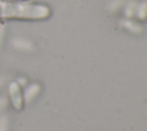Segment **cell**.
Listing matches in <instances>:
<instances>
[{
	"instance_id": "obj_1",
	"label": "cell",
	"mask_w": 147,
	"mask_h": 131,
	"mask_svg": "<svg viewBox=\"0 0 147 131\" xmlns=\"http://www.w3.org/2000/svg\"><path fill=\"white\" fill-rule=\"evenodd\" d=\"M49 14L47 7L41 5L28 3H6L3 5V17L6 18H44Z\"/></svg>"
},
{
	"instance_id": "obj_2",
	"label": "cell",
	"mask_w": 147,
	"mask_h": 131,
	"mask_svg": "<svg viewBox=\"0 0 147 131\" xmlns=\"http://www.w3.org/2000/svg\"><path fill=\"white\" fill-rule=\"evenodd\" d=\"M7 94H8V102L10 103L11 108L16 111L23 110L25 103L23 95V87L16 80H11L8 83Z\"/></svg>"
},
{
	"instance_id": "obj_3",
	"label": "cell",
	"mask_w": 147,
	"mask_h": 131,
	"mask_svg": "<svg viewBox=\"0 0 147 131\" xmlns=\"http://www.w3.org/2000/svg\"><path fill=\"white\" fill-rule=\"evenodd\" d=\"M39 92V86L38 84H31L30 86H28L25 88V91H23V95H24V102H29L31 101V99H33L37 93Z\"/></svg>"
},
{
	"instance_id": "obj_4",
	"label": "cell",
	"mask_w": 147,
	"mask_h": 131,
	"mask_svg": "<svg viewBox=\"0 0 147 131\" xmlns=\"http://www.w3.org/2000/svg\"><path fill=\"white\" fill-rule=\"evenodd\" d=\"M9 120L7 115H0V131H8Z\"/></svg>"
},
{
	"instance_id": "obj_5",
	"label": "cell",
	"mask_w": 147,
	"mask_h": 131,
	"mask_svg": "<svg viewBox=\"0 0 147 131\" xmlns=\"http://www.w3.org/2000/svg\"><path fill=\"white\" fill-rule=\"evenodd\" d=\"M8 98H5V97H0V111L5 110L8 106Z\"/></svg>"
},
{
	"instance_id": "obj_6",
	"label": "cell",
	"mask_w": 147,
	"mask_h": 131,
	"mask_svg": "<svg viewBox=\"0 0 147 131\" xmlns=\"http://www.w3.org/2000/svg\"><path fill=\"white\" fill-rule=\"evenodd\" d=\"M3 18V5L0 3V25H1V20Z\"/></svg>"
},
{
	"instance_id": "obj_7",
	"label": "cell",
	"mask_w": 147,
	"mask_h": 131,
	"mask_svg": "<svg viewBox=\"0 0 147 131\" xmlns=\"http://www.w3.org/2000/svg\"><path fill=\"white\" fill-rule=\"evenodd\" d=\"M5 31H3V26H1L0 25V45H1V43H2V39H3V33Z\"/></svg>"
},
{
	"instance_id": "obj_8",
	"label": "cell",
	"mask_w": 147,
	"mask_h": 131,
	"mask_svg": "<svg viewBox=\"0 0 147 131\" xmlns=\"http://www.w3.org/2000/svg\"><path fill=\"white\" fill-rule=\"evenodd\" d=\"M14 1H26V0H14Z\"/></svg>"
}]
</instances>
